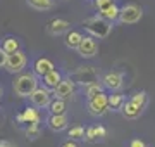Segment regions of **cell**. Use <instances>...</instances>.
<instances>
[{"mask_svg":"<svg viewBox=\"0 0 155 147\" xmlns=\"http://www.w3.org/2000/svg\"><path fill=\"white\" fill-rule=\"evenodd\" d=\"M84 28H86V31L91 36L107 38L112 29V21H109V19H105V17H102V16H93L84 21Z\"/></svg>","mask_w":155,"mask_h":147,"instance_id":"obj_1","label":"cell"},{"mask_svg":"<svg viewBox=\"0 0 155 147\" xmlns=\"http://www.w3.org/2000/svg\"><path fill=\"white\" fill-rule=\"evenodd\" d=\"M12 87H14V92L19 97H29L38 88V80H36V76L33 73H24L14 80Z\"/></svg>","mask_w":155,"mask_h":147,"instance_id":"obj_2","label":"cell"},{"mask_svg":"<svg viewBox=\"0 0 155 147\" xmlns=\"http://www.w3.org/2000/svg\"><path fill=\"white\" fill-rule=\"evenodd\" d=\"M109 108H110V106H109V95L104 94V92H100V94H97L95 97L88 99V109L93 116H102V114H105Z\"/></svg>","mask_w":155,"mask_h":147,"instance_id":"obj_3","label":"cell"},{"mask_svg":"<svg viewBox=\"0 0 155 147\" xmlns=\"http://www.w3.org/2000/svg\"><path fill=\"white\" fill-rule=\"evenodd\" d=\"M143 16V11L141 7L136 5V4H127L121 9V14H119V21L122 24H134L138 23Z\"/></svg>","mask_w":155,"mask_h":147,"instance_id":"obj_4","label":"cell"},{"mask_svg":"<svg viewBox=\"0 0 155 147\" xmlns=\"http://www.w3.org/2000/svg\"><path fill=\"white\" fill-rule=\"evenodd\" d=\"M26 62H28V57H26V54L21 50H16L12 52V54H9V57H7V64H5V69L9 71V73H21L22 69H24V66H26Z\"/></svg>","mask_w":155,"mask_h":147,"instance_id":"obj_5","label":"cell"},{"mask_svg":"<svg viewBox=\"0 0 155 147\" xmlns=\"http://www.w3.org/2000/svg\"><path fill=\"white\" fill-rule=\"evenodd\" d=\"M78 54L84 59H91V57L97 56V52H98V43H97V40L93 36H83L81 40V43L79 47L76 49Z\"/></svg>","mask_w":155,"mask_h":147,"instance_id":"obj_6","label":"cell"},{"mask_svg":"<svg viewBox=\"0 0 155 147\" xmlns=\"http://www.w3.org/2000/svg\"><path fill=\"white\" fill-rule=\"evenodd\" d=\"M29 99H31L35 108H47V106H50V102H52V94L47 88L41 87V88H36L29 95Z\"/></svg>","mask_w":155,"mask_h":147,"instance_id":"obj_7","label":"cell"},{"mask_svg":"<svg viewBox=\"0 0 155 147\" xmlns=\"http://www.w3.org/2000/svg\"><path fill=\"white\" fill-rule=\"evenodd\" d=\"M67 116L66 114H50V118L47 119V125L52 132H62L67 128Z\"/></svg>","mask_w":155,"mask_h":147,"instance_id":"obj_8","label":"cell"},{"mask_svg":"<svg viewBox=\"0 0 155 147\" xmlns=\"http://www.w3.org/2000/svg\"><path fill=\"white\" fill-rule=\"evenodd\" d=\"M72 92H74V81H71V80H62L61 83L54 88V97L67 99V97L72 95Z\"/></svg>","mask_w":155,"mask_h":147,"instance_id":"obj_9","label":"cell"},{"mask_svg":"<svg viewBox=\"0 0 155 147\" xmlns=\"http://www.w3.org/2000/svg\"><path fill=\"white\" fill-rule=\"evenodd\" d=\"M69 26H71V24L67 23L66 19H54V21H50V23H48V26H47V31H48L50 35L57 36V35L66 33L67 29H69Z\"/></svg>","mask_w":155,"mask_h":147,"instance_id":"obj_10","label":"cell"},{"mask_svg":"<svg viewBox=\"0 0 155 147\" xmlns=\"http://www.w3.org/2000/svg\"><path fill=\"white\" fill-rule=\"evenodd\" d=\"M33 69H35V74H38V76H41V78H43L48 71H52V69H54V62L50 61V59H47V57H40V59H36V61H35Z\"/></svg>","mask_w":155,"mask_h":147,"instance_id":"obj_11","label":"cell"},{"mask_svg":"<svg viewBox=\"0 0 155 147\" xmlns=\"http://www.w3.org/2000/svg\"><path fill=\"white\" fill-rule=\"evenodd\" d=\"M102 81H104V85H105L107 88H110V90H119L122 87V74L112 71V73H107Z\"/></svg>","mask_w":155,"mask_h":147,"instance_id":"obj_12","label":"cell"},{"mask_svg":"<svg viewBox=\"0 0 155 147\" xmlns=\"http://www.w3.org/2000/svg\"><path fill=\"white\" fill-rule=\"evenodd\" d=\"M17 121H21V123H40V114L35 108H26L17 116Z\"/></svg>","mask_w":155,"mask_h":147,"instance_id":"obj_13","label":"cell"},{"mask_svg":"<svg viewBox=\"0 0 155 147\" xmlns=\"http://www.w3.org/2000/svg\"><path fill=\"white\" fill-rule=\"evenodd\" d=\"M61 81H62V76H61V73H59L57 69H52V71H48V73L43 76L45 87H47V88H52V90H54Z\"/></svg>","mask_w":155,"mask_h":147,"instance_id":"obj_14","label":"cell"},{"mask_svg":"<svg viewBox=\"0 0 155 147\" xmlns=\"http://www.w3.org/2000/svg\"><path fill=\"white\" fill-rule=\"evenodd\" d=\"M141 111H143V109L140 108V106H136L133 101L124 102V106H122V114H124L126 118H129V119L138 118L140 114H141Z\"/></svg>","mask_w":155,"mask_h":147,"instance_id":"obj_15","label":"cell"},{"mask_svg":"<svg viewBox=\"0 0 155 147\" xmlns=\"http://www.w3.org/2000/svg\"><path fill=\"white\" fill-rule=\"evenodd\" d=\"M119 14H121V9H119L116 4H112V5H109V7H105V9L100 11V16L105 17V19H109V21H116V19H119Z\"/></svg>","mask_w":155,"mask_h":147,"instance_id":"obj_16","label":"cell"},{"mask_svg":"<svg viewBox=\"0 0 155 147\" xmlns=\"http://www.w3.org/2000/svg\"><path fill=\"white\" fill-rule=\"evenodd\" d=\"M81 40H83V35L79 31H69L66 36V45L69 49H78L79 43H81Z\"/></svg>","mask_w":155,"mask_h":147,"instance_id":"obj_17","label":"cell"},{"mask_svg":"<svg viewBox=\"0 0 155 147\" xmlns=\"http://www.w3.org/2000/svg\"><path fill=\"white\" fill-rule=\"evenodd\" d=\"M50 114H64L66 113V102H64V99H59V97H55V101L50 102Z\"/></svg>","mask_w":155,"mask_h":147,"instance_id":"obj_18","label":"cell"},{"mask_svg":"<svg viewBox=\"0 0 155 147\" xmlns=\"http://www.w3.org/2000/svg\"><path fill=\"white\" fill-rule=\"evenodd\" d=\"M28 4L35 11H50L52 5H54L52 0H28Z\"/></svg>","mask_w":155,"mask_h":147,"instance_id":"obj_19","label":"cell"},{"mask_svg":"<svg viewBox=\"0 0 155 147\" xmlns=\"http://www.w3.org/2000/svg\"><path fill=\"white\" fill-rule=\"evenodd\" d=\"M2 49L7 52V54H12V52L19 50V42H17V38H5L4 40V43H2Z\"/></svg>","mask_w":155,"mask_h":147,"instance_id":"obj_20","label":"cell"},{"mask_svg":"<svg viewBox=\"0 0 155 147\" xmlns=\"http://www.w3.org/2000/svg\"><path fill=\"white\" fill-rule=\"evenodd\" d=\"M129 101H133L136 106H140L141 109H145V108H147V102H148V99H147V94H145V92H136V94H134Z\"/></svg>","mask_w":155,"mask_h":147,"instance_id":"obj_21","label":"cell"},{"mask_svg":"<svg viewBox=\"0 0 155 147\" xmlns=\"http://www.w3.org/2000/svg\"><path fill=\"white\" fill-rule=\"evenodd\" d=\"M109 106L110 109H122L124 106V97L116 94V95H109Z\"/></svg>","mask_w":155,"mask_h":147,"instance_id":"obj_22","label":"cell"},{"mask_svg":"<svg viewBox=\"0 0 155 147\" xmlns=\"http://www.w3.org/2000/svg\"><path fill=\"white\" fill-rule=\"evenodd\" d=\"M100 92H102V87L98 85V81H90V83H86V97L88 99L95 97Z\"/></svg>","mask_w":155,"mask_h":147,"instance_id":"obj_23","label":"cell"},{"mask_svg":"<svg viewBox=\"0 0 155 147\" xmlns=\"http://www.w3.org/2000/svg\"><path fill=\"white\" fill-rule=\"evenodd\" d=\"M84 135H86V132H84L83 126H72L71 130H69V137L71 138H84Z\"/></svg>","mask_w":155,"mask_h":147,"instance_id":"obj_24","label":"cell"},{"mask_svg":"<svg viewBox=\"0 0 155 147\" xmlns=\"http://www.w3.org/2000/svg\"><path fill=\"white\" fill-rule=\"evenodd\" d=\"M26 135H28V138H31V140H35V138H36V137L40 135L38 123H29V128L26 130Z\"/></svg>","mask_w":155,"mask_h":147,"instance_id":"obj_25","label":"cell"},{"mask_svg":"<svg viewBox=\"0 0 155 147\" xmlns=\"http://www.w3.org/2000/svg\"><path fill=\"white\" fill-rule=\"evenodd\" d=\"M86 140H90V142H93V140H97L98 137H97V126H90L88 130H86Z\"/></svg>","mask_w":155,"mask_h":147,"instance_id":"obj_26","label":"cell"},{"mask_svg":"<svg viewBox=\"0 0 155 147\" xmlns=\"http://www.w3.org/2000/svg\"><path fill=\"white\" fill-rule=\"evenodd\" d=\"M112 4H114L112 0H95V5H97L98 11H102V9H105V7L112 5Z\"/></svg>","mask_w":155,"mask_h":147,"instance_id":"obj_27","label":"cell"},{"mask_svg":"<svg viewBox=\"0 0 155 147\" xmlns=\"http://www.w3.org/2000/svg\"><path fill=\"white\" fill-rule=\"evenodd\" d=\"M7 57H9V54L0 47V68H4V66L7 64Z\"/></svg>","mask_w":155,"mask_h":147,"instance_id":"obj_28","label":"cell"},{"mask_svg":"<svg viewBox=\"0 0 155 147\" xmlns=\"http://www.w3.org/2000/svg\"><path fill=\"white\" fill-rule=\"evenodd\" d=\"M129 147H147V145H145V142H143V140H140V138H134V140H131Z\"/></svg>","mask_w":155,"mask_h":147,"instance_id":"obj_29","label":"cell"},{"mask_svg":"<svg viewBox=\"0 0 155 147\" xmlns=\"http://www.w3.org/2000/svg\"><path fill=\"white\" fill-rule=\"evenodd\" d=\"M105 135H107L105 128H104V126H97V137H98V138H104Z\"/></svg>","mask_w":155,"mask_h":147,"instance_id":"obj_30","label":"cell"},{"mask_svg":"<svg viewBox=\"0 0 155 147\" xmlns=\"http://www.w3.org/2000/svg\"><path fill=\"white\" fill-rule=\"evenodd\" d=\"M61 147H78V144L74 142V138H69V140H66Z\"/></svg>","mask_w":155,"mask_h":147,"instance_id":"obj_31","label":"cell"},{"mask_svg":"<svg viewBox=\"0 0 155 147\" xmlns=\"http://www.w3.org/2000/svg\"><path fill=\"white\" fill-rule=\"evenodd\" d=\"M0 147H16V145L11 144V142H7V140H2V142H0Z\"/></svg>","mask_w":155,"mask_h":147,"instance_id":"obj_32","label":"cell"},{"mask_svg":"<svg viewBox=\"0 0 155 147\" xmlns=\"http://www.w3.org/2000/svg\"><path fill=\"white\" fill-rule=\"evenodd\" d=\"M0 97H2V87H0Z\"/></svg>","mask_w":155,"mask_h":147,"instance_id":"obj_33","label":"cell"}]
</instances>
